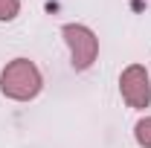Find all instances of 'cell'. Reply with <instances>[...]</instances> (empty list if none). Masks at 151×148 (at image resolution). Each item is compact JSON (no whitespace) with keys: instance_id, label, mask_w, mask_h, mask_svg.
<instances>
[{"instance_id":"5b68a950","label":"cell","mask_w":151,"mask_h":148,"mask_svg":"<svg viewBox=\"0 0 151 148\" xmlns=\"http://www.w3.org/2000/svg\"><path fill=\"white\" fill-rule=\"evenodd\" d=\"M20 15V0H0V20L9 23Z\"/></svg>"},{"instance_id":"7a4b0ae2","label":"cell","mask_w":151,"mask_h":148,"mask_svg":"<svg viewBox=\"0 0 151 148\" xmlns=\"http://www.w3.org/2000/svg\"><path fill=\"white\" fill-rule=\"evenodd\" d=\"M61 38L70 50V61H73V70L84 73L90 70L99 58V38L90 26L84 23H64L61 26Z\"/></svg>"},{"instance_id":"6da1fadb","label":"cell","mask_w":151,"mask_h":148,"mask_svg":"<svg viewBox=\"0 0 151 148\" xmlns=\"http://www.w3.org/2000/svg\"><path fill=\"white\" fill-rule=\"evenodd\" d=\"M44 87V75L35 61L12 58L0 73V93L12 102H32Z\"/></svg>"},{"instance_id":"3957f363","label":"cell","mask_w":151,"mask_h":148,"mask_svg":"<svg viewBox=\"0 0 151 148\" xmlns=\"http://www.w3.org/2000/svg\"><path fill=\"white\" fill-rule=\"evenodd\" d=\"M119 93L122 99L128 102V108H148L151 105V78H148V70L142 64H128L122 75H119Z\"/></svg>"},{"instance_id":"277c9868","label":"cell","mask_w":151,"mask_h":148,"mask_svg":"<svg viewBox=\"0 0 151 148\" xmlns=\"http://www.w3.org/2000/svg\"><path fill=\"white\" fill-rule=\"evenodd\" d=\"M134 139L139 148H151V116H142L134 125Z\"/></svg>"}]
</instances>
